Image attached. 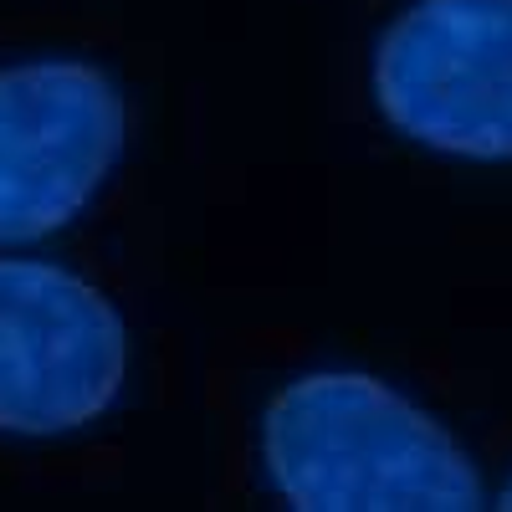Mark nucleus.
<instances>
[{
  "label": "nucleus",
  "mask_w": 512,
  "mask_h": 512,
  "mask_svg": "<svg viewBox=\"0 0 512 512\" xmlns=\"http://www.w3.org/2000/svg\"><path fill=\"white\" fill-rule=\"evenodd\" d=\"M384 123L456 159H512V0H415L374 47Z\"/></svg>",
  "instance_id": "2"
},
{
  "label": "nucleus",
  "mask_w": 512,
  "mask_h": 512,
  "mask_svg": "<svg viewBox=\"0 0 512 512\" xmlns=\"http://www.w3.org/2000/svg\"><path fill=\"white\" fill-rule=\"evenodd\" d=\"M497 507H502V512H512V482L502 487V497H497Z\"/></svg>",
  "instance_id": "5"
},
{
  "label": "nucleus",
  "mask_w": 512,
  "mask_h": 512,
  "mask_svg": "<svg viewBox=\"0 0 512 512\" xmlns=\"http://www.w3.org/2000/svg\"><path fill=\"white\" fill-rule=\"evenodd\" d=\"M262 472L297 512H472L482 472L436 415L359 369H313L262 410Z\"/></svg>",
  "instance_id": "1"
},
{
  "label": "nucleus",
  "mask_w": 512,
  "mask_h": 512,
  "mask_svg": "<svg viewBox=\"0 0 512 512\" xmlns=\"http://www.w3.org/2000/svg\"><path fill=\"white\" fill-rule=\"evenodd\" d=\"M128 328L108 297L57 262L0 256V431L67 436L113 410Z\"/></svg>",
  "instance_id": "3"
},
{
  "label": "nucleus",
  "mask_w": 512,
  "mask_h": 512,
  "mask_svg": "<svg viewBox=\"0 0 512 512\" xmlns=\"http://www.w3.org/2000/svg\"><path fill=\"white\" fill-rule=\"evenodd\" d=\"M128 139L118 82L77 57L0 67V246H31L88 205Z\"/></svg>",
  "instance_id": "4"
}]
</instances>
